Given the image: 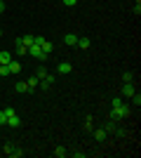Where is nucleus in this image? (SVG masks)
I'll return each instance as SVG.
<instances>
[{"mask_svg":"<svg viewBox=\"0 0 141 158\" xmlns=\"http://www.w3.org/2000/svg\"><path fill=\"white\" fill-rule=\"evenodd\" d=\"M129 116V106L125 104V102H120V104H115L113 109H111V120H122Z\"/></svg>","mask_w":141,"mask_h":158,"instance_id":"obj_1","label":"nucleus"},{"mask_svg":"<svg viewBox=\"0 0 141 158\" xmlns=\"http://www.w3.org/2000/svg\"><path fill=\"white\" fill-rule=\"evenodd\" d=\"M28 54H31V57H38V59H42V61L47 59V54H42L40 45H35V43H33V45H28Z\"/></svg>","mask_w":141,"mask_h":158,"instance_id":"obj_2","label":"nucleus"},{"mask_svg":"<svg viewBox=\"0 0 141 158\" xmlns=\"http://www.w3.org/2000/svg\"><path fill=\"white\" fill-rule=\"evenodd\" d=\"M71 71H73V66L68 64V61H59V66H57V73H59V76H68Z\"/></svg>","mask_w":141,"mask_h":158,"instance_id":"obj_3","label":"nucleus"},{"mask_svg":"<svg viewBox=\"0 0 141 158\" xmlns=\"http://www.w3.org/2000/svg\"><path fill=\"white\" fill-rule=\"evenodd\" d=\"M122 94H125V97H132V94L136 92V87H134V83H132V80H129V83H125V85H122V90H120Z\"/></svg>","mask_w":141,"mask_h":158,"instance_id":"obj_4","label":"nucleus"},{"mask_svg":"<svg viewBox=\"0 0 141 158\" xmlns=\"http://www.w3.org/2000/svg\"><path fill=\"white\" fill-rule=\"evenodd\" d=\"M7 125L17 130V127H21V118L17 116V113H12V116H7Z\"/></svg>","mask_w":141,"mask_h":158,"instance_id":"obj_5","label":"nucleus"},{"mask_svg":"<svg viewBox=\"0 0 141 158\" xmlns=\"http://www.w3.org/2000/svg\"><path fill=\"white\" fill-rule=\"evenodd\" d=\"M14 90H17V92H31V87H28V83L26 80H19V83H17V85H14Z\"/></svg>","mask_w":141,"mask_h":158,"instance_id":"obj_6","label":"nucleus"},{"mask_svg":"<svg viewBox=\"0 0 141 158\" xmlns=\"http://www.w3.org/2000/svg\"><path fill=\"white\" fill-rule=\"evenodd\" d=\"M92 135H94V139H96V142H104V139H106V130H104V127L92 130Z\"/></svg>","mask_w":141,"mask_h":158,"instance_id":"obj_7","label":"nucleus"},{"mask_svg":"<svg viewBox=\"0 0 141 158\" xmlns=\"http://www.w3.org/2000/svg\"><path fill=\"white\" fill-rule=\"evenodd\" d=\"M40 50H42V54H52L54 45L49 43V40H42V43H40Z\"/></svg>","mask_w":141,"mask_h":158,"instance_id":"obj_8","label":"nucleus"},{"mask_svg":"<svg viewBox=\"0 0 141 158\" xmlns=\"http://www.w3.org/2000/svg\"><path fill=\"white\" fill-rule=\"evenodd\" d=\"M75 45L80 47V50H89V45H92V40H89V38H78V43H75Z\"/></svg>","mask_w":141,"mask_h":158,"instance_id":"obj_9","label":"nucleus"},{"mask_svg":"<svg viewBox=\"0 0 141 158\" xmlns=\"http://www.w3.org/2000/svg\"><path fill=\"white\" fill-rule=\"evenodd\" d=\"M64 43H66V45H75V43H78V35H75V33H66V35H64Z\"/></svg>","mask_w":141,"mask_h":158,"instance_id":"obj_10","label":"nucleus"},{"mask_svg":"<svg viewBox=\"0 0 141 158\" xmlns=\"http://www.w3.org/2000/svg\"><path fill=\"white\" fill-rule=\"evenodd\" d=\"M7 66H10V73H19V71H21V64H19L17 59H12Z\"/></svg>","mask_w":141,"mask_h":158,"instance_id":"obj_11","label":"nucleus"},{"mask_svg":"<svg viewBox=\"0 0 141 158\" xmlns=\"http://www.w3.org/2000/svg\"><path fill=\"white\" fill-rule=\"evenodd\" d=\"M26 83H28V87H31V92H33L35 87H38V83H40V78H38V76H31V78H28Z\"/></svg>","mask_w":141,"mask_h":158,"instance_id":"obj_12","label":"nucleus"},{"mask_svg":"<svg viewBox=\"0 0 141 158\" xmlns=\"http://www.w3.org/2000/svg\"><path fill=\"white\" fill-rule=\"evenodd\" d=\"M82 127H85V132H92V130H94V120H92V116H87V118H85V125H82Z\"/></svg>","mask_w":141,"mask_h":158,"instance_id":"obj_13","label":"nucleus"},{"mask_svg":"<svg viewBox=\"0 0 141 158\" xmlns=\"http://www.w3.org/2000/svg\"><path fill=\"white\" fill-rule=\"evenodd\" d=\"M12 59H14V57L10 52H0V64H10Z\"/></svg>","mask_w":141,"mask_h":158,"instance_id":"obj_14","label":"nucleus"},{"mask_svg":"<svg viewBox=\"0 0 141 158\" xmlns=\"http://www.w3.org/2000/svg\"><path fill=\"white\" fill-rule=\"evenodd\" d=\"M66 149H64V146H57V149H54V156H57V158H64V156H66Z\"/></svg>","mask_w":141,"mask_h":158,"instance_id":"obj_15","label":"nucleus"},{"mask_svg":"<svg viewBox=\"0 0 141 158\" xmlns=\"http://www.w3.org/2000/svg\"><path fill=\"white\" fill-rule=\"evenodd\" d=\"M24 54H28V47L26 45H17V57H24Z\"/></svg>","mask_w":141,"mask_h":158,"instance_id":"obj_16","label":"nucleus"},{"mask_svg":"<svg viewBox=\"0 0 141 158\" xmlns=\"http://www.w3.org/2000/svg\"><path fill=\"white\" fill-rule=\"evenodd\" d=\"M132 104H134V106H141V94H139V92L132 94Z\"/></svg>","mask_w":141,"mask_h":158,"instance_id":"obj_17","label":"nucleus"},{"mask_svg":"<svg viewBox=\"0 0 141 158\" xmlns=\"http://www.w3.org/2000/svg\"><path fill=\"white\" fill-rule=\"evenodd\" d=\"M10 156L19 158V156H24V151H21V149H17V146H12V151H10Z\"/></svg>","mask_w":141,"mask_h":158,"instance_id":"obj_18","label":"nucleus"},{"mask_svg":"<svg viewBox=\"0 0 141 158\" xmlns=\"http://www.w3.org/2000/svg\"><path fill=\"white\" fill-rule=\"evenodd\" d=\"M132 78H134V73H132V71H125V73H122V80H125V83H129Z\"/></svg>","mask_w":141,"mask_h":158,"instance_id":"obj_19","label":"nucleus"},{"mask_svg":"<svg viewBox=\"0 0 141 158\" xmlns=\"http://www.w3.org/2000/svg\"><path fill=\"white\" fill-rule=\"evenodd\" d=\"M0 125H7V113H5V109L0 111Z\"/></svg>","mask_w":141,"mask_h":158,"instance_id":"obj_20","label":"nucleus"},{"mask_svg":"<svg viewBox=\"0 0 141 158\" xmlns=\"http://www.w3.org/2000/svg\"><path fill=\"white\" fill-rule=\"evenodd\" d=\"M35 76H38V78H45V76H47V69H45V66H42V69H38V73H35Z\"/></svg>","mask_w":141,"mask_h":158,"instance_id":"obj_21","label":"nucleus"},{"mask_svg":"<svg viewBox=\"0 0 141 158\" xmlns=\"http://www.w3.org/2000/svg\"><path fill=\"white\" fill-rule=\"evenodd\" d=\"M61 2H64L66 7H73V5H78V0H61Z\"/></svg>","mask_w":141,"mask_h":158,"instance_id":"obj_22","label":"nucleus"},{"mask_svg":"<svg viewBox=\"0 0 141 158\" xmlns=\"http://www.w3.org/2000/svg\"><path fill=\"white\" fill-rule=\"evenodd\" d=\"M5 12V0H0V14Z\"/></svg>","mask_w":141,"mask_h":158,"instance_id":"obj_23","label":"nucleus"},{"mask_svg":"<svg viewBox=\"0 0 141 158\" xmlns=\"http://www.w3.org/2000/svg\"><path fill=\"white\" fill-rule=\"evenodd\" d=\"M0 35H2V31H0Z\"/></svg>","mask_w":141,"mask_h":158,"instance_id":"obj_24","label":"nucleus"}]
</instances>
